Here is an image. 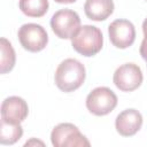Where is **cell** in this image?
<instances>
[{"mask_svg": "<svg viewBox=\"0 0 147 147\" xmlns=\"http://www.w3.org/2000/svg\"><path fill=\"white\" fill-rule=\"evenodd\" d=\"M86 69L84 64L76 59H65L56 68L54 82L57 88L64 93L78 90L85 82Z\"/></svg>", "mask_w": 147, "mask_h": 147, "instance_id": "cell-1", "label": "cell"}, {"mask_svg": "<svg viewBox=\"0 0 147 147\" xmlns=\"http://www.w3.org/2000/svg\"><path fill=\"white\" fill-rule=\"evenodd\" d=\"M0 72L5 75L14 69L16 63V54L13 48V45L6 38L0 39Z\"/></svg>", "mask_w": 147, "mask_h": 147, "instance_id": "cell-12", "label": "cell"}, {"mask_svg": "<svg viewBox=\"0 0 147 147\" xmlns=\"http://www.w3.org/2000/svg\"><path fill=\"white\" fill-rule=\"evenodd\" d=\"M18 7L28 17H42L48 11V0H20Z\"/></svg>", "mask_w": 147, "mask_h": 147, "instance_id": "cell-13", "label": "cell"}, {"mask_svg": "<svg viewBox=\"0 0 147 147\" xmlns=\"http://www.w3.org/2000/svg\"><path fill=\"white\" fill-rule=\"evenodd\" d=\"M115 6L113 0H86L84 3V11L87 18L101 22L107 20L114 13Z\"/></svg>", "mask_w": 147, "mask_h": 147, "instance_id": "cell-11", "label": "cell"}, {"mask_svg": "<svg viewBox=\"0 0 147 147\" xmlns=\"http://www.w3.org/2000/svg\"><path fill=\"white\" fill-rule=\"evenodd\" d=\"M139 52H140L141 57L147 62V31L144 32V39H142V41H141Z\"/></svg>", "mask_w": 147, "mask_h": 147, "instance_id": "cell-15", "label": "cell"}, {"mask_svg": "<svg viewBox=\"0 0 147 147\" xmlns=\"http://www.w3.org/2000/svg\"><path fill=\"white\" fill-rule=\"evenodd\" d=\"M23 136V127L21 124H13L1 121L0 144L1 145H14Z\"/></svg>", "mask_w": 147, "mask_h": 147, "instance_id": "cell-14", "label": "cell"}, {"mask_svg": "<svg viewBox=\"0 0 147 147\" xmlns=\"http://www.w3.org/2000/svg\"><path fill=\"white\" fill-rule=\"evenodd\" d=\"M108 34L113 46L119 49H125L132 46L136 40V28L129 20L118 18L109 24Z\"/></svg>", "mask_w": 147, "mask_h": 147, "instance_id": "cell-8", "label": "cell"}, {"mask_svg": "<svg viewBox=\"0 0 147 147\" xmlns=\"http://www.w3.org/2000/svg\"><path fill=\"white\" fill-rule=\"evenodd\" d=\"M142 115L134 108H127L121 111L115 119V129L122 137H132L138 133L142 126Z\"/></svg>", "mask_w": 147, "mask_h": 147, "instance_id": "cell-10", "label": "cell"}, {"mask_svg": "<svg viewBox=\"0 0 147 147\" xmlns=\"http://www.w3.org/2000/svg\"><path fill=\"white\" fill-rule=\"evenodd\" d=\"M146 31H147V17L142 22V32H146Z\"/></svg>", "mask_w": 147, "mask_h": 147, "instance_id": "cell-18", "label": "cell"}, {"mask_svg": "<svg viewBox=\"0 0 147 147\" xmlns=\"http://www.w3.org/2000/svg\"><path fill=\"white\" fill-rule=\"evenodd\" d=\"M72 48L83 56L96 55L103 46V36L99 28L94 25H83L71 38Z\"/></svg>", "mask_w": 147, "mask_h": 147, "instance_id": "cell-2", "label": "cell"}, {"mask_svg": "<svg viewBox=\"0 0 147 147\" xmlns=\"http://www.w3.org/2000/svg\"><path fill=\"white\" fill-rule=\"evenodd\" d=\"M117 95L106 86L93 88L86 96V108L95 116H106L110 114L117 106Z\"/></svg>", "mask_w": 147, "mask_h": 147, "instance_id": "cell-3", "label": "cell"}, {"mask_svg": "<svg viewBox=\"0 0 147 147\" xmlns=\"http://www.w3.org/2000/svg\"><path fill=\"white\" fill-rule=\"evenodd\" d=\"M29 114L26 101L17 95L6 98L1 103V121L13 124H21Z\"/></svg>", "mask_w": 147, "mask_h": 147, "instance_id": "cell-9", "label": "cell"}, {"mask_svg": "<svg viewBox=\"0 0 147 147\" xmlns=\"http://www.w3.org/2000/svg\"><path fill=\"white\" fill-rule=\"evenodd\" d=\"M30 145H41V146H44V142L39 141V140H36V139H31V140H29L24 144V146H30Z\"/></svg>", "mask_w": 147, "mask_h": 147, "instance_id": "cell-16", "label": "cell"}, {"mask_svg": "<svg viewBox=\"0 0 147 147\" xmlns=\"http://www.w3.org/2000/svg\"><path fill=\"white\" fill-rule=\"evenodd\" d=\"M144 76L140 67L136 63H124L119 65L113 76L115 86L122 92H133L142 84Z\"/></svg>", "mask_w": 147, "mask_h": 147, "instance_id": "cell-7", "label": "cell"}, {"mask_svg": "<svg viewBox=\"0 0 147 147\" xmlns=\"http://www.w3.org/2000/svg\"><path fill=\"white\" fill-rule=\"evenodd\" d=\"M54 1L57 2V3H74L77 0H54Z\"/></svg>", "mask_w": 147, "mask_h": 147, "instance_id": "cell-17", "label": "cell"}, {"mask_svg": "<svg viewBox=\"0 0 147 147\" xmlns=\"http://www.w3.org/2000/svg\"><path fill=\"white\" fill-rule=\"evenodd\" d=\"M51 142L54 147H88L91 142L72 123H60L51 132Z\"/></svg>", "mask_w": 147, "mask_h": 147, "instance_id": "cell-4", "label": "cell"}, {"mask_svg": "<svg viewBox=\"0 0 147 147\" xmlns=\"http://www.w3.org/2000/svg\"><path fill=\"white\" fill-rule=\"evenodd\" d=\"M146 1H147V0H146Z\"/></svg>", "mask_w": 147, "mask_h": 147, "instance_id": "cell-19", "label": "cell"}, {"mask_svg": "<svg viewBox=\"0 0 147 147\" xmlns=\"http://www.w3.org/2000/svg\"><path fill=\"white\" fill-rule=\"evenodd\" d=\"M21 46L31 53L41 52L48 44V34L46 30L36 23L23 24L17 32Z\"/></svg>", "mask_w": 147, "mask_h": 147, "instance_id": "cell-6", "label": "cell"}, {"mask_svg": "<svg viewBox=\"0 0 147 147\" xmlns=\"http://www.w3.org/2000/svg\"><path fill=\"white\" fill-rule=\"evenodd\" d=\"M51 28L60 39H71L80 28V17L72 9H60L51 18Z\"/></svg>", "mask_w": 147, "mask_h": 147, "instance_id": "cell-5", "label": "cell"}]
</instances>
